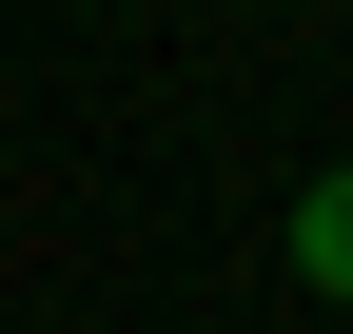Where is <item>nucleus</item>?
Returning <instances> with one entry per match:
<instances>
[{
    "mask_svg": "<svg viewBox=\"0 0 353 334\" xmlns=\"http://www.w3.org/2000/svg\"><path fill=\"white\" fill-rule=\"evenodd\" d=\"M275 256H294V295H334V315H353V157H334V177H294Z\"/></svg>",
    "mask_w": 353,
    "mask_h": 334,
    "instance_id": "obj_1",
    "label": "nucleus"
}]
</instances>
